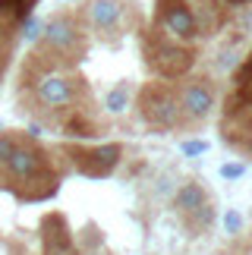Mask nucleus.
<instances>
[{"label":"nucleus","instance_id":"423d86ee","mask_svg":"<svg viewBox=\"0 0 252 255\" xmlns=\"http://www.w3.org/2000/svg\"><path fill=\"white\" fill-rule=\"evenodd\" d=\"M154 22H158L164 32L177 41L189 44L196 41V19H192V6L186 0H154Z\"/></svg>","mask_w":252,"mask_h":255},{"label":"nucleus","instance_id":"39448f33","mask_svg":"<svg viewBox=\"0 0 252 255\" xmlns=\"http://www.w3.org/2000/svg\"><path fill=\"white\" fill-rule=\"evenodd\" d=\"M215 85L208 79H189L177 88V104H180V120H183V129H196L211 117L215 111Z\"/></svg>","mask_w":252,"mask_h":255},{"label":"nucleus","instance_id":"6e6552de","mask_svg":"<svg viewBox=\"0 0 252 255\" xmlns=\"http://www.w3.org/2000/svg\"><path fill=\"white\" fill-rule=\"evenodd\" d=\"M44 237V255H73V233L66 227L63 214H47L41 224Z\"/></svg>","mask_w":252,"mask_h":255},{"label":"nucleus","instance_id":"9d476101","mask_svg":"<svg viewBox=\"0 0 252 255\" xmlns=\"http://www.w3.org/2000/svg\"><path fill=\"white\" fill-rule=\"evenodd\" d=\"M38 0H0V13H6L16 25H22L28 16H35Z\"/></svg>","mask_w":252,"mask_h":255},{"label":"nucleus","instance_id":"9b49d317","mask_svg":"<svg viewBox=\"0 0 252 255\" xmlns=\"http://www.w3.org/2000/svg\"><path fill=\"white\" fill-rule=\"evenodd\" d=\"M126 104H129V85L120 82V85H114L108 95H104V107H108L111 114H120L126 111Z\"/></svg>","mask_w":252,"mask_h":255},{"label":"nucleus","instance_id":"0eeeda50","mask_svg":"<svg viewBox=\"0 0 252 255\" xmlns=\"http://www.w3.org/2000/svg\"><path fill=\"white\" fill-rule=\"evenodd\" d=\"M129 6L132 0H85L79 16L89 19L95 32H117L123 25V16L129 13Z\"/></svg>","mask_w":252,"mask_h":255},{"label":"nucleus","instance_id":"1a4fd4ad","mask_svg":"<svg viewBox=\"0 0 252 255\" xmlns=\"http://www.w3.org/2000/svg\"><path fill=\"white\" fill-rule=\"evenodd\" d=\"M205 202H211V195H208V189L202 183H186V186H180V189L173 192V208H177L180 218L192 214L196 208H202Z\"/></svg>","mask_w":252,"mask_h":255},{"label":"nucleus","instance_id":"f257e3e1","mask_svg":"<svg viewBox=\"0 0 252 255\" xmlns=\"http://www.w3.org/2000/svg\"><path fill=\"white\" fill-rule=\"evenodd\" d=\"M142 54H145L148 70L158 73L161 79H167V82L183 79V76L196 66V47H189V44L177 41V38H170L158 22L145 28V35H142Z\"/></svg>","mask_w":252,"mask_h":255},{"label":"nucleus","instance_id":"f8f14e48","mask_svg":"<svg viewBox=\"0 0 252 255\" xmlns=\"http://www.w3.org/2000/svg\"><path fill=\"white\" fill-rule=\"evenodd\" d=\"M41 19H35V16H28L22 25H19V35L25 38V41H38V38H41Z\"/></svg>","mask_w":252,"mask_h":255},{"label":"nucleus","instance_id":"dca6fc26","mask_svg":"<svg viewBox=\"0 0 252 255\" xmlns=\"http://www.w3.org/2000/svg\"><path fill=\"white\" fill-rule=\"evenodd\" d=\"M252 0H218V6H246Z\"/></svg>","mask_w":252,"mask_h":255},{"label":"nucleus","instance_id":"f3484780","mask_svg":"<svg viewBox=\"0 0 252 255\" xmlns=\"http://www.w3.org/2000/svg\"><path fill=\"white\" fill-rule=\"evenodd\" d=\"M240 151H246V154H252V126L246 129V145H240Z\"/></svg>","mask_w":252,"mask_h":255},{"label":"nucleus","instance_id":"7ed1b4c3","mask_svg":"<svg viewBox=\"0 0 252 255\" xmlns=\"http://www.w3.org/2000/svg\"><path fill=\"white\" fill-rule=\"evenodd\" d=\"M139 114L151 129H183L177 88L170 82H148L139 92Z\"/></svg>","mask_w":252,"mask_h":255},{"label":"nucleus","instance_id":"2eb2a0df","mask_svg":"<svg viewBox=\"0 0 252 255\" xmlns=\"http://www.w3.org/2000/svg\"><path fill=\"white\" fill-rule=\"evenodd\" d=\"M224 227H227V233H240V227H243V218H240L237 211H227V218H224Z\"/></svg>","mask_w":252,"mask_h":255},{"label":"nucleus","instance_id":"ddd939ff","mask_svg":"<svg viewBox=\"0 0 252 255\" xmlns=\"http://www.w3.org/2000/svg\"><path fill=\"white\" fill-rule=\"evenodd\" d=\"M243 173H246V164H224V167H221V176H224V180H240Z\"/></svg>","mask_w":252,"mask_h":255},{"label":"nucleus","instance_id":"4468645a","mask_svg":"<svg viewBox=\"0 0 252 255\" xmlns=\"http://www.w3.org/2000/svg\"><path fill=\"white\" fill-rule=\"evenodd\" d=\"M202 151H208V142H202V139H192V142H183V154H202Z\"/></svg>","mask_w":252,"mask_h":255},{"label":"nucleus","instance_id":"f03ea898","mask_svg":"<svg viewBox=\"0 0 252 255\" xmlns=\"http://www.w3.org/2000/svg\"><path fill=\"white\" fill-rule=\"evenodd\" d=\"M41 51H47L57 63H76L82 60L85 51H89V41H85L79 13H54L47 22L41 25Z\"/></svg>","mask_w":252,"mask_h":255},{"label":"nucleus","instance_id":"20e7f679","mask_svg":"<svg viewBox=\"0 0 252 255\" xmlns=\"http://www.w3.org/2000/svg\"><path fill=\"white\" fill-rule=\"evenodd\" d=\"M60 154L70 158V164L82 176L89 180H101V176H111L117 170V164L123 158V145L120 142H108V145H95V148H85V145H60L57 148Z\"/></svg>","mask_w":252,"mask_h":255}]
</instances>
